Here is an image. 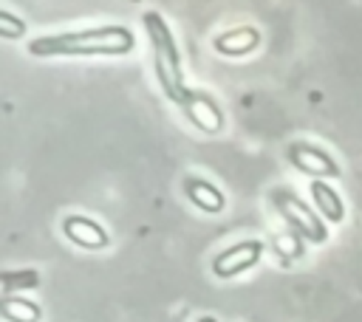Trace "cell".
<instances>
[{
    "label": "cell",
    "mask_w": 362,
    "mask_h": 322,
    "mask_svg": "<svg viewBox=\"0 0 362 322\" xmlns=\"http://www.w3.org/2000/svg\"><path fill=\"white\" fill-rule=\"evenodd\" d=\"M136 37L127 25H96L82 31H62V34H42L28 42L31 56H122L133 51Z\"/></svg>",
    "instance_id": "1"
},
{
    "label": "cell",
    "mask_w": 362,
    "mask_h": 322,
    "mask_svg": "<svg viewBox=\"0 0 362 322\" xmlns=\"http://www.w3.org/2000/svg\"><path fill=\"white\" fill-rule=\"evenodd\" d=\"M141 25L150 37L153 45V68H156V79L164 90V96L175 105H181L187 85H184V68H181V54L175 45V37L167 25V20L158 11H144L141 14Z\"/></svg>",
    "instance_id": "2"
},
{
    "label": "cell",
    "mask_w": 362,
    "mask_h": 322,
    "mask_svg": "<svg viewBox=\"0 0 362 322\" xmlns=\"http://www.w3.org/2000/svg\"><path fill=\"white\" fill-rule=\"evenodd\" d=\"M288 161L303 172L308 175L311 181H325V178H339V164L334 161L331 153H325L322 147H314V144H305V141H297L288 147Z\"/></svg>",
    "instance_id": "3"
},
{
    "label": "cell",
    "mask_w": 362,
    "mask_h": 322,
    "mask_svg": "<svg viewBox=\"0 0 362 322\" xmlns=\"http://www.w3.org/2000/svg\"><path fill=\"white\" fill-rule=\"evenodd\" d=\"M274 206H277L280 215H283L300 234H305L308 240H314V243H325V240H328L325 223H322L300 198H294V195H288V192H277V195H274Z\"/></svg>",
    "instance_id": "4"
},
{
    "label": "cell",
    "mask_w": 362,
    "mask_h": 322,
    "mask_svg": "<svg viewBox=\"0 0 362 322\" xmlns=\"http://www.w3.org/2000/svg\"><path fill=\"white\" fill-rule=\"evenodd\" d=\"M181 113L201 130V133H218L221 127H223V110H221V105L206 93V90H192V88H187V93H184V99H181Z\"/></svg>",
    "instance_id": "5"
},
{
    "label": "cell",
    "mask_w": 362,
    "mask_h": 322,
    "mask_svg": "<svg viewBox=\"0 0 362 322\" xmlns=\"http://www.w3.org/2000/svg\"><path fill=\"white\" fill-rule=\"evenodd\" d=\"M260 251H263V243L260 240H240V243L229 246L226 251H221L212 260V271L221 280L223 277H238V274H243L246 268H252L260 260Z\"/></svg>",
    "instance_id": "6"
},
{
    "label": "cell",
    "mask_w": 362,
    "mask_h": 322,
    "mask_svg": "<svg viewBox=\"0 0 362 322\" xmlns=\"http://www.w3.org/2000/svg\"><path fill=\"white\" fill-rule=\"evenodd\" d=\"M62 232L79 249H105L110 243V237L102 229V223H96V220L85 217V215H68L62 220Z\"/></svg>",
    "instance_id": "7"
},
{
    "label": "cell",
    "mask_w": 362,
    "mask_h": 322,
    "mask_svg": "<svg viewBox=\"0 0 362 322\" xmlns=\"http://www.w3.org/2000/svg\"><path fill=\"white\" fill-rule=\"evenodd\" d=\"M184 195L189 198L192 206H198L201 212H209V215L221 212L223 203H226L223 195H221V189L215 184H209L204 178H195V175H187L184 178Z\"/></svg>",
    "instance_id": "8"
},
{
    "label": "cell",
    "mask_w": 362,
    "mask_h": 322,
    "mask_svg": "<svg viewBox=\"0 0 362 322\" xmlns=\"http://www.w3.org/2000/svg\"><path fill=\"white\" fill-rule=\"evenodd\" d=\"M257 42H260V31L243 25V28H232V31L215 37L212 45H215L218 54H226V56H246L249 51L257 48Z\"/></svg>",
    "instance_id": "9"
},
{
    "label": "cell",
    "mask_w": 362,
    "mask_h": 322,
    "mask_svg": "<svg viewBox=\"0 0 362 322\" xmlns=\"http://www.w3.org/2000/svg\"><path fill=\"white\" fill-rule=\"evenodd\" d=\"M308 192H311V198H314V203H317V209H320V215H322L325 220L342 223V217H345V203H342L339 192H337L331 184H325V181H311V184H308Z\"/></svg>",
    "instance_id": "10"
},
{
    "label": "cell",
    "mask_w": 362,
    "mask_h": 322,
    "mask_svg": "<svg viewBox=\"0 0 362 322\" xmlns=\"http://www.w3.org/2000/svg\"><path fill=\"white\" fill-rule=\"evenodd\" d=\"M0 314L8 322H37L40 319V308L23 297H3L0 302Z\"/></svg>",
    "instance_id": "11"
},
{
    "label": "cell",
    "mask_w": 362,
    "mask_h": 322,
    "mask_svg": "<svg viewBox=\"0 0 362 322\" xmlns=\"http://www.w3.org/2000/svg\"><path fill=\"white\" fill-rule=\"evenodd\" d=\"M0 282H3V291H6V297H8L14 288H34V285L40 282V274L31 271V268H25V271H3Z\"/></svg>",
    "instance_id": "12"
},
{
    "label": "cell",
    "mask_w": 362,
    "mask_h": 322,
    "mask_svg": "<svg viewBox=\"0 0 362 322\" xmlns=\"http://www.w3.org/2000/svg\"><path fill=\"white\" fill-rule=\"evenodd\" d=\"M23 34H25V23L17 14H11L8 8H3L0 11V37L3 40H17Z\"/></svg>",
    "instance_id": "13"
},
{
    "label": "cell",
    "mask_w": 362,
    "mask_h": 322,
    "mask_svg": "<svg viewBox=\"0 0 362 322\" xmlns=\"http://www.w3.org/2000/svg\"><path fill=\"white\" fill-rule=\"evenodd\" d=\"M198 322H218V319H215V316H201Z\"/></svg>",
    "instance_id": "14"
}]
</instances>
